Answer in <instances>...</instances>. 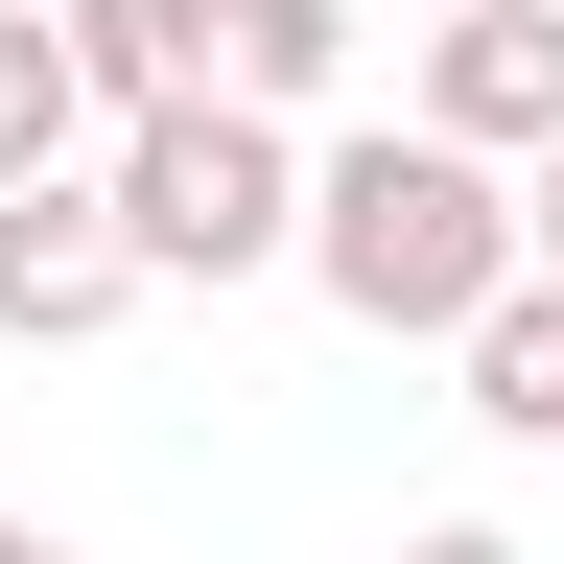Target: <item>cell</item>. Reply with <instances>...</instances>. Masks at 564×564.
Instances as JSON below:
<instances>
[{
	"label": "cell",
	"mask_w": 564,
	"mask_h": 564,
	"mask_svg": "<svg viewBox=\"0 0 564 564\" xmlns=\"http://www.w3.org/2000/svg\"><path fill=\"white\" fill-rule=\"evenodd\" d=\"M400 564H518V541H494V518H447V541H400Z\"/></svg>",
	"instance_id": "obj_10"
},
{
	"label": "cell",
	"mask_w": 564,
	"mask_h": 564,
	"mask_svg": "<svg viewBox=\"0 0 564 564\" xmlns=\"http://www.w3.org/2000/svg\"><path fill=\"white\" fill-rule=\"evenodd\" d=\"M423 118L447 141H564V0H470L423 47Z\"/></svg>",
	"instance_id": "obj_4"
},
{
	"label": "cell",
	"mask_w": 564,
	"mask_h": 564,
	"mask_svg": "<svg viewBox=\"0 0 564 564\" xmlns=\"http://www.w3.org/2000/svg\"><path fill=\"white\" fill-rule=\"evenodd\" d=\"M470 400H494V423H541V447H564V282H518V306L470 329Z\"/></svg>",
	"instance_id": "obj_7"
},
{
	"label": "cell",
	"mask_w": 564,
	"mask_h": 564,
	"mask_svg": "<svg viewBox=\"0 0 564 564\" xmlns=\"http://www.w3.org/2000/svg\"><path fill=\"white\" fill-rule=\"evenodd\" d=\"M0 564H70V541H24V518H0Z\"/></svg>",
	"instance_id": "obj_11"
},
{
	"label": "cell",
	"mask_w": 564,
	"mask_h": 564,
	"mask_svg": "<svg viewBox=\"0 0 564 564\" xmlns=\"http://www.w3.org/2000/svg\"><path fill=\"white\" fill-rule=\"evenodd\" d=\"M306 259H329V306L352 329H494L518 306V212L470 188V141H352L329 165V212H306Z\"/></svg>",
	"instance_id": "obj_1"
},
{
	"label": "cell",
	"mask_w": 564,
	"mask_h": 564,
	"mask_svg": "<svg viewBox=\"0 0 564 564\" xmlns=\"http://www.w3.org/2000/svg\"><path fill=\"white\" fill-rule=\"evenodd\" d=\"M0 24H24V0H0Z\"/></svg>",
	"instance_id": "obj_12"
},
{
	"label": "cell",
	"mask_w": 564,
	"mask_h": 564,
	"mask_svg": "<svg viewBox=\"0 0 564 564\" xmlns=\"http://www.w3.org/2000/svg\"><path fill=\"white\" fill-rule=\"evenodd\" d=\"M118 212H141V259H165V282H236V259H282V118H236V95L141 118Z\"/></svg>",
	"instance_id": "obj_2"
},
{
	"label": "cell",
	"mask_w": 564,
	"mask_h": 564,
	"mask_svg": "<svg viewBox=\"0 0 564 564\" xmlns=\"http://www.w3.org/2000/svg\"><path fill=\"white\" fill-rule=\"evenodd\" d=\"M70 95H95V70H70V24H0V188H47Z\"/></svg>",
	"instance_id": "obj_8"
},
{
	"label": "cell",
	"mask_w": 564,
	"mask_h": 564,
	"mask_svg": "<svg viewBox=\"0 0 564 564\" xmlns=\"http://www.w3.org/2000/svg\"><path fill=\"white\" fill-rule=\"evenodd\" d=\"M118 282H165L118 188H0V329H95Z\"/></svg>",
	"instance_id": "obj_3"
},
{
	"label": "cell",
	"mask_w": 564,
	"mask_h": 564,
	"mask_svg": "<svg viewBox=\"0 0 564 564\" xmlns=\"http://www.w3.org/2000/svg\"><path fill=\"white\" fill-rule=\"evenodd\" d=\"M329 47H352V0H236V118H282V95H329Z\"/></svg>",
	"instance_id": "obj_6"
},
{
	"label": "cell",
	"mask_w": 564,
	"mask_h": 564,
	"mask_svg": "<svg viewBox=\"0 0 564 564\" xmlns=\"http://www.w3.org/2000/svg\"><path fill=\"white\" fill-rule=\"evenodd\" d=\"M212 47H236V0H70V70H95V95H141V118H188Z\"/></svg>",
	"instance_id": "obj_5"
},
{
	"label": "cell",
	"mask_w": 564,
	"mask_h": 564,
	"mask_svg": "<svg viewBox=\"0 0 564 564\" xmlns=\"http://www.w3.org/2000/svg\"><path fill=\"white\" fill-rule=\"evenodd\" d=\"M518 236H541V282H564V165H541V188H518Z\"/></svg>",
	"instance_id": "obj_9"
}]
</instances>
